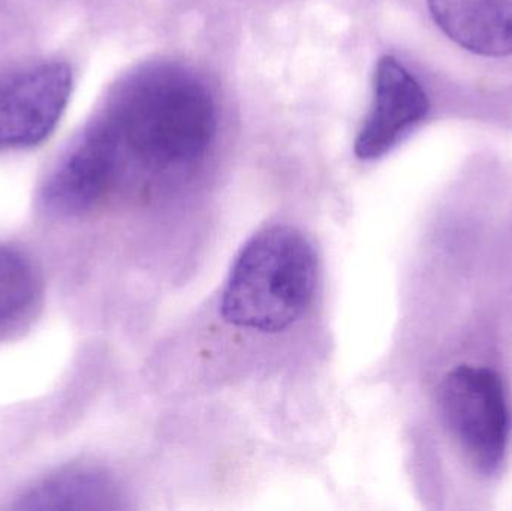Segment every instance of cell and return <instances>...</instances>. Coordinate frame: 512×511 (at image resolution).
Instances as JSON below:
<instances>
[{
  "label": "cell",
  "mask_w": 512,
  "mask_h": 511,
  "mask_svg": "<svg viewBox=\"0 0 512 511\" xmlns=\"http://www.w3.org/2000/svg\"><path fill=\"white\" fill-rule=\"evenodd\" d=\"M105 120L122 152L152 167L191 164L206 153L215 135V105L209 92L185 75L149 74L126 84Z\"/></svg>",
  "instance_id": "1"
},
{
  "label": "cell",
  "mask_w": 512,
  "mask_h": 511,
  "mask_svg": "<svg viewBox=\"0 0 512 511\" xmlns=\"http://www.w3.org/2000/svg\"><path fill=\"white\" fill-rule=\"evenodd\" d=\"M316 273L315 251L300 231L265 228L243 246L231 267L222 317L242 329L283 332L309 309Z\"/></svg>",
  "instance_id": "2"
},
{
  "label": "cell",
  "mask_w": 512,
  "mask_h": 511,
  "mask_svg": "<svg viewBox=\"0 0 512 511\" xmlns=\"http://www.w3.org/2000/svg\"><path fill=\"white\" fill-rule=\"evenodd\" d=\"M439 404L475 470L495 474L507 455L510 438V410L498 374L480 366H459L442 381Z\"/></svg>",
  "instance_id": "3"
},
{
  "label": "cell",
  "mask_w": 512,
  "mask_h": 511,
  "mask_svg": "<svg viewBox=\"0 0 512 511\" xmlns=\"http://www.w3.org/2000/svg\"><path fill=\"white\" fill-rule=\"evenodd\" d=\"M71 92V68L57 60L0 75V152L47 140L59 125Z\"/></svg>",
  "instance_id": "4"
},
{
  "label": "cell",
  "mask_w": 512,
  "mask_h": 511,
  "mask_svg": "<svg viewBox=\"0 0 512 511\" xmlns=\"http://www.w3.org/2000/svg\"><path fill=\"white\" fill-rule=\"evenodd\" d=\"M122 147L110 123L96 120L59 162L42 189L48 212L62 218L92 210L116 182Z\"/></svg>",
  "instance_id": "5"
},
{
  "label": "cell",
  "mask_w": 512,
  "mask_h": 511,
  "mask_svg": "<svg viewBox=\"0 0 512 511\" xmlns=\"http://www.w3.org/2000/svg\"><path fill=\"white\" fill-rule=\"evenodd\" d=\"M429 108L417 78L393 56L382 57L376 66L372 110L358 132L355 155L364 161L381 158L427 116Z\"/></svg>",
  "instance_id": "6"
},
{
  "label": "cell",
  "mask_w": 512,
  "mask_h": 511,
  "mask_svg": "<svg viewBox=\"0 0 512 511\" xmlns=\"http://www.w3.org/2000/svg\"><path fill=\"white\" fill-rule=\"evenodd\" d=\"M429 9L460 47L481 56L512 54V0H429Z\"/></svg>",
  "instance_id": "7"
},
{
  "label": "cell",
  "mask_w": 512,
  "mask_h": 511,
  "mask_svg": "<svg viewBox=\"0 0 512 511\" xmlns=\"http://www.w3.org/2000/svg\"><path fill=\"white\" fill-rule=\"evenodd\" d=\"M119 486L99 468L68 467L50 474L17 500L18 510L119 509Z\"/></svg>",
  "instance_id": "8"
},
{
  "label": "cell",
  "mask_w": 512,
  "mask_h": 511,
  "mask_svg": "<svg viewBox=\"0 0 512 511\" xmlns=\"http://www.w3.org/2000/svg\"><path fill=\"white\" fill-rule=\"evenodd\" d=\"M38 291V273L26 254L0 243V324L20 314Z\"/></svg>",
  "instance_id": "9"
}]
</instances>
